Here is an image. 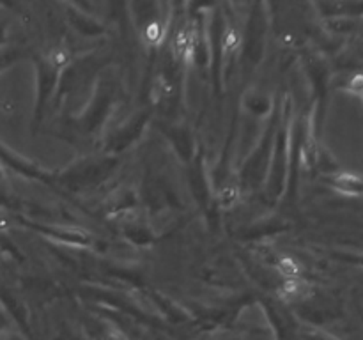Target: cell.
I'll list each match as a JSON object with an SVG mask.
<instances>
[{
  "label": "cell",
  "instance_id": "9c48e42d",
  "mask_svg": "<svg viewBox=\"0 0 363 340\" xmlns=\"http://www.w3.org/2000/svg\"><path fill=\"white\" fill-rule=\"evenodd\" d=\"M18 55H20V53H18L14 48H6V46H4V48H0V71H4L6 67H9L11 64L18 59Z\"/></svg>",
  "mask_w": 363,
  "mask_h": 340
},
{
  "label": "cell",
  "instance_id": "ba28073f",
  "mask_svg": "<svg viewBox=\"0 0 363 340\" xmlns=\"http://www.w3.org/2000/svg\"><path fill=\"white\" fill-rule=\"evenodd\" d=\"M245 103L254 113H266L268 110V98L262 94H252L250 98L245 99Z\"/></svg>",
  "mask_w": 363,
  "mask_h": 340
},
{
  "label": "cell",
  "instance_id": "30bf717a",
  "mask_svg": "<svg viewBox=\"0 0 363 340\" xmlns=\"http://www.w3.org/2000/svg\"><path fill=\"white\" fill-rule=\"evenodd\" d=\"M101 340H128L126 335H124L121 329H117L116 326L106 324L105 329L101 333Z\"/></svg>",
  "mask_w": 363,
  "mask_h": 340
},
{
  "label": "cell",
  "instance_id": "5bb4252c",
  "mask_svg": "<svg viewBox=\"0 0 363 340\" xmlns=\"http://www.w3.org/2000/svg\"><path fill=\"white\" fill-rule=\"evenodd\" d=\"M6 45V23L0 21V48H4Z\"/></svg>",
  "mask_w": 363,
  "mask_h": 340
},
{
  "label": "cell",
  "instance_id": "2e32d148",
  "mask_svg": "<svg viewBox=\"0 0 363 340\" xmlns=\"http://www.w3.org/2000/svg\"><path fill=\"white\" fill-rule=\"evenodd\" d=\"M245 340H266V339H264V336H252L250 335L248 339H245Z\"/></svg>",
  "mask_w": 363,
  "mask_h": 340
},
{
  "label": "cell",
  "instance_id": "e0dca14e",
  "mask_svg": "<svg viewBox=\"0 0 363 340\" xmlns=\"http://www.w3.org/2000/svg\"><path fill=\"white\" fill-rule=\"evenodd\" d=\"M0 332H4V329H0Z\"/></svg>",
  "mask_w": 363,
  "mask_h": 340
},
{
  "label": "cell",
  "instance_id": "3957f363",
  "mask_svg": "<svg viewBox=\"0 0 363 340\" xmlns=\"http://www.w3.org/2000/svg\"><path fill=\"white\" fill-rule=\"evenodd\" d=\"M0 166H7V169L14 170L20 176L28 177V179H39V181H48L50 176L46 170H43L41 166L35 165L30 159H25L23 156H20L18 152H14L13 149H9L7 145H4L0 142Z\"/></svg>",
  "mask_w": 363,
  "mask_h": 340
},
{
  "label": "cell",
  "instance_id": "8992f818",
  "mask_svg": "<svg viewBox=\"0 0 363 340\" xmlns=\"http://www.w3.org/2000/svg\"><path fill=\"white\" fill-rule=\"evenodd\" d=\"M69 18H71V23H73V27L77 28L78 32H84V34H92V35L103 32L101 25H99L96 20H92L89 14L78 13V11H71Z\"/></svg>",
  "mask_w": 363,
  "mask_h": 340
},
{
  "label": "cell",
  "instance_id": "6da1fadb",
  "mask_svg": "<svg viewBox=\"0 0 363 340\" xmlns=\"http://www.w3.org/2000/svg\"><path fill=\"white\" fill-rule=\"evenodd\" d=\"M116 159L113 158H87L84 162L74 163L73 166L59 176L60 183L69 188H85L92 183H98L105 177L108 170H112Z\"/></svg>",
  "mask_w": 363,
  "mask_h": 340
},
{
  "label": "cell",
  "instance_id": "8fae6325",
  "mask_svg": "<svg viewBox=\"0 0 363 340\" xmlns=\"http://www.w3.org/2000/svg\"><path fill=\"white\" fill-rule=\"evenodd\" d=\"M202 340H240L238 336L230 335V333H211V335H208L206 339Z\"/></svg>",
  "mask_w": 363,
  "mask_h": 340
},
{
  "label": "cell",
  "instance_id": "7c38bea8",
  "mask_svg": "<svg viewBox=\"0 0 363 340\" xmlns=\"http://www.w3.org/2000/svg\"><path fill=\"white\" fill-rule=\"evenodd\" d=\"M13 198L6 193L4 190H0V208H13Z\"/></svg>",
  "mask_w": 363,
  "mask_h": 340
},
{
  "label": "cell",
  "instance_id": "277c9868",
  "mask_svg": "<svg viewBox=\"0 0 363 340\" xmlns=\"http://www.w3.org/2000/svg\"><path fill=\"white\" fill-rule=\"evenodd\" d=\"M145 120H147V115H144V112H140V115L131 117V119H128L126 124H121L119 128H116V131L110 135L108 142H106V151L116 154V152H121L123 149H126L140 135Z\"/></svg>",
  "mask_w": 363,
  "mask_h": 340
},
{
  "label": "cell",
  "instance_id": "4fadbf2b",
  "mask_svg": "<svg viewBox=\"0 0 363 340\" xmlns=\"http://www.w3.org/2000/svg\"><path fill=\"white\" fill-rule=\"evenodd\" d=\"M0 340H23V336L18 335V333H13V332H7V329H4V332H0Z\"/></svg>",
  "mask_w": 363,
  "mask_h": 340
},
{
  "label": "cell",
  "instance_id": "7a4b0ae2",
  "mask_svg": "<svg viewBox=\"0 0 363 340\" xmlns=\"http://www.w3.org/2000/svg\"><path fill=\"white\" fill-rule=\"evenodd\" d=\"M38 67V101H35V117H41L46 103L52 98L53 89L57 85V78L62 67L52 59V57H41L35 62Z\"/></svg>",
  "mask_w": 363,
  "mask_h": 340
},
{
  "label": "cell",
  "instance_id": "9a60e30c",
  "mask_svg": "<svg viewBox=\"0 0 363 340\" xmlns=\"http://www.w3.org/2000/svg\"><path fill=\"white\" fill-rule=\"evenodd\" d=\"M7 324V319H6V312L2 310V307H0V329L6 328Z\"/></svg>",
  "mask_w": 363,
  "mask_h": 340
},
{
  "label": "cell",
  "instance_id": "5b68a950",
  "mask_svg": "<svg viewBox=\"0 0 363 340\" xmlns=\"http://www.w3.org/2000/svg\"><path fill=\"white\" fill-rule=\"evenodd\" d=\"M165 133L169 135L170 142L174 144L176 151L183 156V159H190L194 156V137H191L190 131L186 128L181 126H169V130H165Z\"/></svg>",
  "mask_w": 363,
  "mask_h": 340
},
{
  "label": "cell",
  "instance_id": "52a82bcc",
  "mask_svg": "<svg viewBox=\"0 0 363 340\" xmlns=\"http://www.w3.org/2000/svg\"><path fill=\"white\" fill-rule=\"evenodd\" d=\"M279 268H280V271H282L284 275L287 276V280L300 278L301 271H303V268H301L300 262H298L294 257H289V255H287V257L280 259Z\"/></svg>",
  "mask_w": 363,
  "mask_h": 340
}]
</instances>
